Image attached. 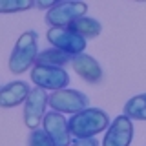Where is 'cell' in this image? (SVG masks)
<instances>
[{"instance_id": "cell-1", "label": "cell", "mask_w": 146, "mask_h": 146, "mask_svg": "<svg viewBox=\"0 0 146 146\" xmlns=\"http://www.w3.org/2000/svg\"><path fill=\"white\" fill-rule=\"evenodd\" d=\"M110 115L100 108H86L70 117V131L75 139L95 137L110 128Z\"/></svg>"}, {"instance_id": "cell-2", "label": "cell", "mask_w": 146, "mask_h": 146, "mask_svg": "<svg viewBox=\"0 0 146 146\" xmlns=\"http://www.w3.org/2000/svg\"><path fill=\"white\" fill-rule=\"evenodd\" d=\"M38 57V35L36 31H26L18 36L9 57V70L13 73H24L33 66Z\"/></svg>"}, {"instance_id": "cell-3", "label": "cell", "mask_w": 146, "mask_h": 146, "mask_svg": "<svg viewBox=\"0 0 146 146\" xmlns=\"http://www.w3.org/2000/svg\"><path fill=\"white\" fill-rule=\"evenodd\" d=\"M88 4L86 2H58L51 11L46 13V24L49 27H70L75 20L86 17Z\"/></svg>"}, {"instance_id": "cell-4", "label": "cell", "mask_w": 146, "mask_h": 146, "mask_svg": "<svg viewBox=\"0 0 146 146\" xmlns=\"http://www.w3.org/2000/svg\"><path fill=\"white\" fill-rule=\"evenodd\" d=\"M88 102H90L88 95L79 90L64 88V90H57L49 93V106L53 108V111H58V113H71V115H75V113L82 111V110L90 108Z\"/></svg>"}, {"instance_id": "cell-5", "label": "cell", "mask_w": 146, "mask_h": 146, "mask_svg": "<svg viewBox=\"0 0 146 146\" xmlns=\"http://www.w3.org/2000/svg\"><path fill=\"white\" fill-rule=\"evenodd\" d=\"M31 82L36 88L42 90H64L70 84V75L64 68H53V66H33L31 70Z\"/></svg>"}, {"instance_id": "cell-6", "label": "cell", "mask_w": 146, "mask_h": 146, "mask_svg": "<svg viewBox=\"0 0 146 146\" xmlns=\"http://www.w3.org/2000/svg\"><path fill=\"white\" fill-rule=\"evenodd\" d=\"M49 104V95L42 88H33L27 100L24 102V124L31 131L36 130L44 122L46 106Z\"/></svg>"}, {"instance_id": "cell-7", "label": "cell", "mask_w": 146, "mask_h": 146, "mask_svg": "<svg viewBox=\"0 0 146 146\" xmlns=\"http://www.w3.org/2000/svg\"><path fill=\"white\" fill-rule=\"evenodd\" d=\"M48 40L49 44H53V48L62 49V51L70 53L71 57L84 53L86 46H88L86 44L88 40L82 38L80 35L73 33L70 27H51L48 31Z\"/></svg>"}, {"instance_id": "cell-8", "label": "cell", "mask_w": 146, "mask_h": 146, "mask_svg": "<svg viewBox=\"0 0 146 146\" xmlns=\"http://www.w3.org/2000/svg\"><path fill=\"white\" fill-rule=\"evenodd\" d=\"M44 130L51 137L55 146H70L71 141V131H70V121L58 111H49L44 117Z\"/></svg>"}, {"instance_id": "cell-9", "label": "cell", "mask_w": 146, "mask_h": 146, "mask_svg": "<svg viewBox=\"0 0 146 146\" xmlns=\"http://www.w3.org/2000/svg\"><path fill=\"white\" fill-rule=\"evenodd\" d=\"M133 139V124L126 115L117 117L104 135L102 146H130Z\"/></svg>"}, {"instance_id": "cell-10", "label": "cell", "mask_w": 146, "mask_h": 146, "mask_svg": "<svg viewBox=\"0 0 146 146\" xmlns=\"http://www.w3.org/2000/svg\"><path fill=\"white\" fill-rule=\"evenodd\" d=\"M71 66L75 73H79L80 79H84L86 82H90V84H97V82L102 80V68H100V64L95 60L91 55L88 53H80V55H75L71 60Z\"/></svg>"}, {"instance_id": "cell-11", "label": "cell", "mask_w": 146, "mask_h": 146, "mask_svg": "<svg viewBox=\"0 0 146 146\" xmlns=\"http://www.w3.org/2000/svg\"><path fill=\"white\" fill-rule=\"evenodd\" d=\"M29 93H31V88L27 82H24V80L7 82L0 90V106L2 108H15L18 104L26 102Z\"/></svg>"}, {"instance_id": "cell-12", "label": "cell", "mask_w": 146, "mask_h": 146, "mask_svg": "<svg viewBox=\"0 0 146 146\" xmlns=\"http://www.w3.org/2000/svg\"><path fill=\"white\" fill-rule=\"evenodd\" d=\"M73 57L70 53L62 51L58 48H49V49H44V51L38 53L35 64L36 66H53V68H64L68 62H71Z\"/></svg>"}, {"instance_id": "cell-13", "label": "cell", "mask_w": 146, "mask_h": 146, "mask_svg": "<svg viewBox=\"0 0 146 146\" xmlns=\"http://www.w3.org/2000/svg\"><path fill=\"white\" fill-rule=\"evenodd\" d=\"M70 29L73 31V33L80 35L82 38H95V36L100 35V31H102V24H100L99 20H95V18L91 17H82L79 18V20H75L73 24L70 26Z\"/></svg>"}, {"instance_id": "cell-14", "label": "cell", "mask_w": 146, "mask_h": 146, "mask_svg": "<svg viewBox=\"0 0 146 146\" xmlns=\"http://www.w3.org/2000/svg\"><path fill=\"white\" fill-rule=\"evenodd\" d=\"M124 115L131 121H146V93L131 97L124 104Z\"/></svg>"}, {"instance_id": "cell-15", "label": "cell", "mask_w": 146, "mask_h": 146, "mask_svg": "<svg viewBox=\"0 0 146 146\" xmlns=\"http://www.w3.org/2000/svg\"><path fill=\"white\" fill-rule=\"evenodd\" d=\"M35 7L33 0H7V2L0 4V11L2 13H17V11H26V9Z\"/></svg>"}, {"instance_id": "cell-16", "label": "cell", "mask_w": 146, "mask_h": 146, "mask_svg": "<svg viewBox=\"0 0 146 146\" xmlns=\"http://www.w3.org/2000/svg\"><path fill=\"white\" fill-rule=\"evenodd\" d=\"M29 146H55V144H53L51 137L46 133V130L36 128L29 135Z\"/></svg>"}, {"instance_id": "cell-17", "label": "cell", "mask_w": 146, "mask_h": 146, "mask_svg": "<svg viewBox=\"0 0 146 146\" xmlns=\"http://www.w3.org/2000/svg\"><path fill=\"white\" fill-rule=\"evenodd\" d=\"M70 146H99V141L95 137H88V139H75Z\"/></svg>"}, {"instance_id": "cell-18", "label": "cell", "mask_w": 146, "mask_h": 146, "mask_svg": "<svg viewBox=\"0 0 146 146\" xmlns=\"http://www.w3.org/2000/svg\"><path fill=\"white\" fill-rule=\"evenodd\" d=\"M58 4V0H40V2H35V7L38 9H48V11H51V9Z\"/></svg>"}]
</instances>
